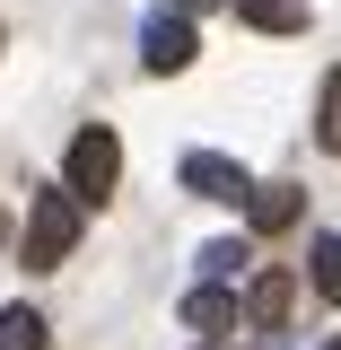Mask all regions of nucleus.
<instances>
[{"label":"nucleus","instance_id":"14","mask_svg":"<svg viewBox=\"0 0 341 350\" xmlns=\"http://www.w3.org/2000/svg\"><path fill=\"white\" fill-rule=\"evenodd\" d=\"M202 350H228V342H202Z\"/></svg>","mask_w":341,"mask_h":350},{"label":"nucleus","instance_id":"1","mask_svg":"<svg viewBox=\"0 0 341 350\" xmlns=\"http://www.w3.org/2000/svg\"><path fill=\"white\" fill-rule=\"evenodd\" d=\"M114 184H123V140L105 123H87V131H70V158H62V193L70 202H114Z\"/></svg>","mask_w":341,"mask_h":350},{"label":"nucleus","instance_id":"4","mask_svg":"<svg viewBox=\"0 0 341 350\" xmlns=\"http://www.w3.org/2000/svg\"><path fill=\"white\" fill-rule=\"evenodd\" d=\"M184 193H202V202H245L254 175L236 167V158H219V149H193V158H184Z\"/></svg>","mask_w":341,"mask_h":350},{"label":"nucleus","instance_id":"3","mask_svg":"<svg viewBox=\"0 0 341 350\" xmlns=\"http://www.w3.org/2000/svg\"><path fill=\"white\" fill-rule=\"evenodd\" d=\"M193 53H202V36H193V18H184V9H158V18L140 27V62H149L158 79H175Z\"/></svg>","mask_w":341,"mask_h":350},{"label":"nucleus","instance_id":"2","mask_svg":"<svg viewBox=\"0 0 341 350\" xmlns=\"http://www.w3.org/2000/svg\"><path fill=\"white\" fill-rule=\"evenodd\" d=\"M70 245H79V202L62 193V184H44L36 202H27V271H62L70 262Z\"/></svg>","mask_w":341,"mask_h":350},{"label":"nucleus","instance_id":"12","mask_svg":"<svg viewBox=\"0 0 341 350\" xmlns=\"http://www.w3.org/2000/svg\"><path fill=\"white\" fill-rule=\"evenodd\" d=\"M315 289L341 306V237H315Z\"/></svg>","mask_w":341,"mask_h":350},{"label":"nucleus","instance_id":"6","mask_svg":"<svg viewBox=\"0 0 341 350\" xmlns=\"http://www.w3.org/2000/svg\"><path fill=\"white\" fill-rule=\"evenodd\" d=\"M184 324H193V333H202V342H219V333H228V324H236V298H228V289H210V280H202V289H193V298H184Z\"/></svg>","mask_w":341,"mask_h":350},{"label":"nucleus","instance_id":"8","mask_svg":"<svg viewBox=\"0 0 341 350\" xmlns=\"http://www.w3.org/2000/svg\"><path fill=\"white\" fill-rule=\"evenodd\" d=\"M53 333H44V315L36 306H0V350H44Z\"/></svg>","mask_w":341,"mask_h":350},{"label":"nucleus","instance_id":"10","mask_svg":"<svg viewBox=\"0 0 341 350\" xmlns=\"http://www.w3.org/2000/svg\"><path fill=\"white\" fill-rule=\"evenodd\" d=\"M245 254H254L245 237H210V245H202V271H210V289L228 280V271H245Z\"/></svg>","mask_w":341,"mask_h":350},{"label":"nucleus","instance_id":"7","mask_svg":"<svg viewBox=\"0 0 341 350\" xmlns=\"http://www.w3.org/2000/svg\"><path fill=\"white\" fill-rule=\"evenodd\" d=\"M236 18L262 27V36H298V27H306V0H236Z\"/></svg>","mask_w":341,"mask_h":350},{"label":"nucleus","instance_id":"15","mask_svg":"<svg viewBox=\"0 0 341 350\" xmlns=\"http://www.w3.org/2000/svg\"><path fill=\"white\" fill-rule=\"evenodd\" d=\"M184 9H202V0H184Z\"/></svg>","mask_w":341,"mask_h":350},{"label":"nucleus","instance_id":"5","mask_svg":"<svg viewBox=\"0 0 341 350\" xmlns=\"http://www.w3.org/2000/svg\"><path fill=\"white\" fill-rule=\"evenodd\" d=\"M298 211H306V193H298V184H254V193H245V219H254L262 237H271V228H289Z\"/></svg>","mask_w":341,"mask_h":350},{"label":"nucleus","instance_id":"13","mask_svg":"<svg viewBox=\"0 0 341 350\" xmlns=\"http://www.w3.org/2000/svg\"><path fill=\"white\" fill-rule=\"evenodd\" d=\"M324 350H341V333H333V342H324Z\"/></svg>","mask_w":341,"mask_h":350},{"label":"nucleus","instance_id":"11","mask_svg":"<svg viewBox=\"0 0 341 350\" xmlns=\"http://www.w3.org/2000/svg\"><path fill=\"white\" fill-rule=\"evenodd\" d=\"M315 140H324V149H341V70L324 79V96H315Z\"/></svg>","mask_w":341,"mask_h":350},{"label":"nucleus","instance_id":"9","mask_svg":"<svg viewBox=\"0 0 341 350\" xmlns=\"http://www.w3.org/2000/svg\"><path fill=\"white\" fill-rule=\"evenodd\" d=\"M245 315H254L262 333H271V324H280V315H289V280H280V271H262L254 289H245Z\"/></svg>","mask_w":341,"mask_h":350}]
</instances>
